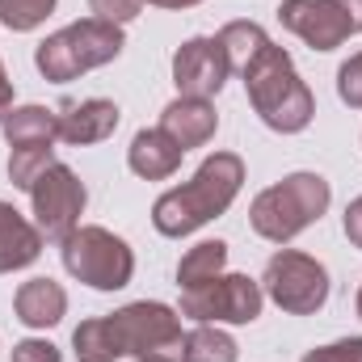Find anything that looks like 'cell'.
<instances>
[{
    "instance_id": "f1b7e54d",
    "label": "cell",
    "mask_w": 362,
    "mask_h": 362,
    "mask_svg": "<svg viewBox=\"0 0 362 362\" xmlns=\"http://www.w3.org/2000/svg\"><path fill=\"white\" fill-rule=\"evenodd\" d=\"M135 362H185V358H181V350H160V354H144Z\"/></svg>"
},
{
    "instance_id": "277c9868",
    "label": "cell",
    "mask_w": 362,
    "mask_h": 362,
    "mask_svg": "<svg viewBox=\"0 0 362 362\" xmlns=\"http://www.w3.org/2000/svg\"><path fill=\"white\" fill-rule=\"evenodd\" d=\"M329 198H333L329 181L320 173H291V177H282L278 185L257 194V202L249 211L253 232L274 240V245H286L329 211Z\"/></svg>"
},
{
    "instance_id": "5bb4252c",
    "label": "cell",
    "mask_w": 362,
    "mask_h": 362,
    "mask_svg": "<svg viewBox=\"0 0 362 362\" xmlns=\"http://www.w3.org/2000/svg\"><path fill=\"white\" fill-rule=\"evenodd\" d=\"M118 127V105L105 101V97H89V101H76L59 114V139L64 144H97V139H110Z\"/></svg>"
},
{
    "instance_id": "44dd1931",
    "label": "cell",
    "mask_w": 362,
    "mask_h": 362,
    "mask_svg": "<svg viewBox=\"0 0 362 362\" xmlns=\"http://www.w3.org/2000/svg\"><path fill=\"white\" fill-rule=\"evenodd\" d=\"M51 8L55 0H0V21L8 30H34L38 21H47Z\"/></svg>"
},
{
    "instance_id": "7402d4cb",
    "label": "cell",
    "mask_w": 362,
    "mask_h": 362,
    "mask_svg": "<svg viewBox=\"0 0 362 362\" xmlns=\"http://www.w3.org/2000/svg\"><path fill=\"white\" fill-rule=\"evenodd\" d=\"M337 93H341L346 105L362 110V55H354L350 64H341V72H337Z\"/></svg>"
},
{
    "instance_id": "9a60e30c",
    "label": "cell",
    "mask_w": 362,
    "mask_h": 362,
    "mask_svg": "<svg viewBox=\"0 0 362 362\" xmlns=\"http://www.w3.org/2000/svg\"><path fill=\"white\" fill-rule=\"evenodd\" d=\"M42 253V232L21 219L8 202H0V274L25 270Z\"/></svg>"
},
{
    "instance_id": "ba28073f",
    "label": "cell",
    "mask_w": 362,
    "mask_h": 362,
    "mask_svg": "<svg viewBox=\"0 0 362 362\" xmlns=\"http://www.w3.org/2000/svg\"><path fill=\"white\" fill-rule=\"evenodd\" d=\"M181 316L202 325H249L262 316V286L245 274H219L215 282L181 295Z\"/></svg>"
},
{
    "instance_id": "ffe728a7",
    "label": "cell",
    "mask_w": 362,
    "mask_h": 362,
    "mask_svg": "<svg viewBox=\"0 0 362 362\" xmlns=\"http://www.w3.org/2000/svg\"><path fill=\"white\" fill-rule=\"evenodd\" d=\"M181 358L185 362H236V341H232L228 333L202 325V329L185 333V341H181Z\"/></svg>"
},
{
    "instance_id": "4316f807",
    "label": "cell",
    "mask_w": 362,
    "mask_h": 362,
    "mask_svg": "<svg viewBox=\"0 0 362 362\" xmlns=\"http://www.w3.org/2000/svg\"><path fill=\"white\" fill-rule=\"evenodd\" d=\"M337 4H341V13L350 17V30L362 34V0H337Z\"/></svg>"
},
{
    "instance_id": "5b68a950",
    "label": "cell",
    "mask_w": 362,
    "mask_h": 362,
    "mask_svg": "<svg viewBox=\"0 0 362 362\" xmlns=\"http://www.w3.org/2000/svg\"><path fill=\"white\" fill-rule=\"evenodd\" d=\"M118 51H122V30L110 25V21L85 17V21L51 34L47 42H38L34 64H38V72L47 81H59L64 85V81H76L89 68H101V64L118 59Z\"/></svg>"
},
{
    "instance_id": "9c48e42d",
    "label": "cell",
    "mask_w": 362,
    "mask_h": 362,
    "mask_svg": "<svg viewBox=\"0 0 362 362\" xmlns=\"http://www.w3.org/2000/svg\"><path fill=\"white\" fill-rule=\"evenodd\" d=\"M30 198H34V228L47 236V240H68L81 223V211H85V185L76 181V173L68 165H51L42 177L30 185Z\"/></svg>"
},
{
    "instance_id": "8992f818",
    "label": "cell",
    "mask_w": 362,
    "mask_h": 362,
    "mask_svg": "<svg viewBox=\"0 0 362 362\" xmlns=\"http://www.w3.org/2000/svg\"><path fill=\"white\" fill-rule=\"evenodd\" d=\"M64 266L72 278L89 282L97 291H118L131 282L135 274V257L131 249L105 232V228H76L68 240H64Z\"/></svg>"
},
{
    "instance_id": "603a6c76",
    "label": "cell",
    "mask_w": 362,
    "mask_h": 362,
    "mask_svg": "<svg viewBox=\"0 0 362 362\" xmlns=\"http://www.w3.org/2000/svg\"><path fill=\"white\" fill-rule=\"evenodd\" d=\"M139 4H144V0H89V13L97 21L122 25V21H131V17L139 13Z\"/></svg>"
},
{
    "instance_id": "484cf974",
    "label": "cell",
    "mask_w": 362,
    "mask_h": 362,
    "mask_svg": "<svg viewBox=\"0 0 362 362\" xmlns=\"http://www.w3.org/2000/svg\"><path fill=\"white\" fill-rule=\"evenodd\" d=\"M346 236H350L354 249H362V198H354L346 206Z\"/></svg>"
},
{
    "instance_id": "ac0fdd59",
    "label": "cell",
    "mask_w": 362,
    "mask_h": 362,
    "mask_svg": "<svg viewBox=\"0 0 362 362\" xmlns=\"http://www.w3.org/2000/svg\"><path fill=\"white\" fill-rule=\"evenodd\" d=\"M223 262H228V245L223 240H202L194 245L177 266V286L181 291H198L206 282H215L223 274Z\"/></svg>"
},
{
    "instance_id": "30bf717a",
    "label": "cell",
    "mask_w": 362,
    "mask_h": 362,
    "mask_svg": "<svg viewBox=\"0 0 362 362\" xmlns=\"http://www.w3.org/2000/svg\"><path fill=\"white\" fill-rule=\"evenodd\" d=\"M228 76H232V64L219 38H189L173 55V81L181 97H215Z\"/></svg>"
},
{
    "instance_id": "7a4b0ae2",
    "label": "cell",
    "mask_w": 362,
    "mask_h": 362,
    "mask_svg": "<svg viewBox=\"0 0 362 362\" xmlns=\"http://www.w3.org/2000/svg\"><path fill=\"white\" fill-rule=\"evenodd\" d=\"M240 181H245L240 156L215 152L185 185L156 198V206H152L156 232L160 236H189L194 228H202L206 219H215V215H223L232 206V198L240 194Z\"/></svg>"
},
{
    "instance_id": "d6986e66",
    "label": "cell",
    "mask_w": 362,
    "mask_h": 362,
    "mask_svg": "<svg viewBox=\"0 0 362 362\" xmlns=\"http://www.w3.org/2000/svg\"><path fill=\"white\" fill-rule=\"evenodd\" d=\"M219 42H223V51H228L232 72H245V64H249L270 38H266V30H262L257 21H232V25L219 30Z\"/></svg>"
},
{
    "instance_id": "7c38bea8",
    "label": "cell",
    "mask_w": 362,
    "mask_h": 362,
    "mask_svg": "<svg viewBox=\"0 0 362 362\" xmlns=\"http://www.w3.org/2000/svg\"><path fill=\"white\" fill-rule=\"evenodd\" d=\"M215 127H219V114H215V105L206 97H177L160 114V131H169L185 152L189 148H202L215 135Z\"/></svg>"
},
{
    "instance_id": "3957f363",
    "label": "cell",
    "mask_w": 362,
    "mask_h": 362,
    "mask_svg": "<svg viewBox=\"0 0 362 362\" xmlns=\"http://www.w3.org/2000/svg\"><path fill=\"white\" fill-rule=\"evenodd\" d=\"M240 76H245V89H249L253 110L262 114V122H266L270 131L295 135V131H303V127L312 122L316 101H312V93L299 81V72H295V64H291V55H286L282 47L266 42V47L245 64Z\"/></svg>"
},
{
    "instance_id": "8fae6325",
    "label": "cell",
    "mask_w": 362,
    "mask_h": 362,
    "mask_svg": "<svg viewBox=\"0 0 362 362\" xmlns=\"http://www.w3.org/2000/svg\"><path fill=\"white\" fill-rule=\"evenodd\" d=\"M278 17H282V25L291 34H299L316 51H333V47H341L354 34L350 30V17L341 13L337 0H286L278 8Z\"/></svg>"
},
{
    "instance_id": "4dcf8cb0",
    "label": "cell",
    "mask_w": 362,
    "mask_h": 362,
    "mask_svg": "<svg viewBox=\"0 0 362 362\" xmlns=\"http://www.w3.org/2000/svg\"><path fill=\"white\" fill-rule=\"evenodd\" d=\"M358 316H362V291H358Z\"/></svg>"
},
{
    "instance_id": "52a82bcc",
    "label": "cell",
    "mask_w": 362,
    "mask_h": 362,
    "mask_svg": "<svg viewBox=\"0 0 362 362\" xmlns=\"http://www.w3.org/2000/svg\"><path fill=\"white\" fill-rule=\"evenodd\" d=\"M262 282H266V295L282 312H291V316H312L329 299V274H325V266L316 257H308V253H295V249L274 253Z\"/></svg>"
},
{
    "instance_id": "d4e9b609",
    "label": "cell",
    "mask_w": 362,
    "mask_h": 362,
    "mask_svg": "<svg viewBox=\"0 0 362 362\" xmlns=\"http://www.w3.org/2000/svg\"><path fill=\"white\" fill-rule=\"evenodd\" d=\"M13 362H64V354H59L51 341H38V337H30V341L13 346Z\"/></svg>"
},
{
    "instance_id": "6da1fadb",
    "label": "cell",
    "mask_w": 362,
    "mask_h": 362,
    "mask_svg": "<svg viewBox=\"0 0 362 362\" xmlns=\"http://www.w3.org/2000/svg\"><path fill=\"white\" fill-rule=\"evenodd\" d=\"M181 320L173 308L165 303H131L122 312L85 320L72 333L76 358L81 362H114V358H144V354H160V350H181Z\"/></svg>"
},
{
    "instance_id": "83f0119b",
    "label": "cell",
    "mask_w": 362,
    "mask_h": 362,
    "mask_svg": "<svg viewBox=\"0 0 362 362\" xmlns=\"http://www.w3.org/2000/svg\"><path fill=\"white\" fill-rule=\"evenodd\" d=\"M8 110H13V81L4 76V64H0V122H4Z\"/></svg>"
},
{
    "instance_id": "cb8c5ba5",
    "label": "cell",
    "mask_w": 362,
    "mask_h": 362,
    "mask_svg": "<svg viewBox=\"0 0 362 362\" xmlns=\"http://www.w3.org/2000/svg\"><path fill=\"white\" fill-rule=\"evenodd\" d=\"M303 362H362V337L333 341V346H325V350H312Z\"/></svg>"
},
{
    "instance_id": "4fadbf2b",
    "label": "cell",
    "mask_w": 362,
    "mask_h": 362,
    "mask_svg": "<svg viewBox=\"0 0 362 362\" xmlns=\"http://www.w3.org/2000/svg\"><path fill=\"white\" fill-rule=\"evenodd\" d=\"M181 156H185V148H181L177 139H173L169 131L152 127V131H139V135L131 139L127 165H131V173H139V177L160 181V177H173V173H177Z\"/></svg>"
},
{
    "instance_id": "f546056e",
    "label": "cell",
    "mask_w": 362,
    "mask_h": 362,
    "mask_svg": "<svg viewBox=\"0 0 362 362\" xmlns=\"http://www.w3.org/2000/svg\"><path fill=\"white\" fill-rule=\"evenodd\" d=\"M148 4H160V8H189V4H198V0H148Z\"/></svg>"
},
{
    "instance_id": "e0dca14e",
    "label": "cell",
    "mask_w": 362,
    "mask_h": 362,
    "mask_svg": "<svg viewBox=\"0 0 362 362\" xmlns=\"http://www.w3.org/2000/svg\"><path fill=\"white\" fill-rule=\"evenodd\" d=\"M4 135L8 148H51L59 139V114L47 105H21L4 114Z\"/></svg>"
},
{
    "instance_id": "2e32d148",
    "label": "cell",
    "mask_w": 362,
    "mask_h": 362,
    "mask_svg": "<svg viewBox=\"0 0 362 362\" xmlns=\"http://www.w3.org/2000/svg\"><path fill=\"white\" fill-rule=\"evenodd\" d=\"M13 308H17V320H21V325L47 329V325H55V320L68 312V295H64V286L51 282V278H30V282L17 286Z\"/></svg>"
}]
</instances>
